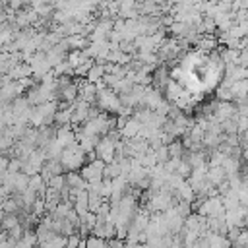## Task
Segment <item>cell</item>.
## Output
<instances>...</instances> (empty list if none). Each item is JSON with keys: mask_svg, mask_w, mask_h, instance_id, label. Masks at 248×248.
<instances>
[{"mask_svg": "<svg viewBox=\"0 0 248 248\" xmlns=\"http://www.w3.org/2000/svg\"><path fill=\"white\" fill-rule=\"evenodd\" d=\"M58 163H60V167L64 170H68V172H74L76 170L78 172V169H81L85 165V153L79 149L78 141H74L72 145H68V147L62 149V153L58 157Z\"/></svg>", "mask_w": 248, "mask_h": 248, "instance_id": "6da1fadb", "label": "cell"}, {"mask_svg": "<svg viewBox=\"0 0 248 248\" xmlns=\"http://www.w3.org/2000/svg\"><path fill=\"white\" fill-rule=\"evenodd\" d=\"M95 103H97V107L101 108V112H114V114H116V110L120 108V99H118V95H116L112 89H108V87L97 91Z\"/></svg>", "mask_w": 248, "mask_h": 248, "instance_id": "7a4b0ae2", "label": "cell"}, {"mask_svg": "<svg viewBox=\"0 0 248 248\" xmlns=\"http://www.w3.org/2000/svg\"><path fill=\"white\" fill-rule=\"evenodd\" d=\"M103 169H105V163L99 159H93L81 167L79 176L83 178V182H97V180H103Z\"/></svg>", "mask_w": 248, "mask_h": 248, "instance_id": "3957f363", "label": "cell"}, {"mask_svg": "<svg viewBox=\"0 0 248 248\" xmlns=\"http://www.w3.org/2000/svg\"><path fill=\"white\" fill-rule=\"evenodd\" d=\"M114 145H116V141H112V140H108V138H101L99 141H97V145H95V157L99 159V161H103L105 165H108V163H112L114 161Z\"/></svg>", "mask_w": 248, "mask_h": 248, "instance_id": "277c9868", "label": "cell"}, {"mask_svg": "<svg viewBox=\"0 0 248 248\" xmlns=\"http://www.w3.org/2000/svg\"><path fill=\"white\" fill-rule=\"evenodd\" d=\"M107 74V70H105V64H101V62H95L93 60V64H91V68L87 70V74H85V81H89V83H99L101 79H103V76Z\"/></svg>", "mask_w": 248, "mask_h": 248, "instance_id": "5b68a950", "label": "cell"}, {"mask_svg": "<svg viewBox=\"0 0 248 248\" xmlns=\"http://www.w3.org/2000/svg\"><path fill=\"white\" fill-rule=\"evenodd\" d=\"M205 180H207L211 186H215V188H217L221 182H225V180H227V176H225V172H223V169H221V167H207Z\"/></svg>", "mask_w": 248, "mask_h": 248, "instance_id": "8992f818", "label": "cell"}, {"mask_svg": "<svg viewBox=\"0 0 248 248\" xmlns=\"http://www.w3.org/2000/svg\"><path fill=\"white\" fill-rule=\"evenodd\" d=\"M35 246H39V244H37L35 232H31V231H23L21 238L16 242V248H35Z\"/></svg>", "mask_w": 248, "mask_h": 248, "instance_id": "52a82bcc", "label": "cell"}, {"mask_svg": "<svg viewBox=\"0 0 248 248\" xmlns=\"http://www.w3.org/2000/svg\"><path fill=\"white\" fill-rule=\"evenodd\" d=\"M35 248H39V246H35Z\"/></svg>", "mask_w": 248, "mask_h": 248, "instance_id": "ba28073f", "label": "cell"}]
</instances>
